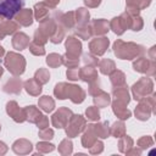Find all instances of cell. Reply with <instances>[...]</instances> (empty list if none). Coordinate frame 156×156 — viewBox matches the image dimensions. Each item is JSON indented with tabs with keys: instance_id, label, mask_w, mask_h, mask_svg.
<instances>
[{
	"instance_id": "cell-21",
	"label": "cell",
	"mask_w": 156,
	"mask_h": 156,
	"mask_svg": "<svg viewBox=\"0 0 156 156\" xmlns=\"http://www.w3.org/2000/svg\"><path fill=\"white\" fill-rule=\"evenodd\" d=\"M34 17L35 20L40 23L43 21H45L46 18H49V6L43 1V2H38L34 5Z\"/></svg>"
},
{
	"instance_id": "cell-23",
	"label": "cell",
	"mask_w": 156,
	"mask_h": 156,
	"mask_svg": "<svg viewBox=\"0 0 156 156\" xmlns=\"http://www.w3.org/2000/svg\"><path fill=\"white\" fill-rule=\"evenodd\" d=\"M74 12V20H76V27L77 26H84V24H88L89 22V11L85 9V7H79Z\"/></svg>"
},
{
	"instance_id": "cell-8",
	"label": "cell",
	"mask_w": 156,
	"mask_h": 156,
	"mask_svg": "<svg viewBox=\"0 0 156 156\" xmlns=\"http://www.w3.org/2000/svg\"><path fill=\"white\" fill-rule=\"evenodd\" d=\"M110 45V40L107 39V37L101 35V37H96L94 39L90 40L89 43V50L93 55L95 56H101L106 52L107 48Z\"/></svg>"
},
{
	"instance_id": "cell-9",
	"label": "cell",
	"mask_w": 156,
	"mask_h": 156,
	"mask_svg": "<svg viewBox=\"0 0 156 156\" xmlns=\"http://www.w3.org/2000/svg\"><path fill=\"white\" fill-rule=\"evenodd\" d=\"M66 98H68L73 104H80L85 99V91L82 87L76 84H68L67 83V93Z\"/></svg>"
},
{
	"instance_id": "cell-12",
	"label": "cell",
	"mask_w": 156,
	"mask_h": 156,
	"mask_svg": "<svg viewBox=\"0 0 156 156\" xmlns=\"http://www.w3.org/2000/svg\"><path fill=\"white\" fill-rule=\"evenodd\" d=\"M65 46H66V54L69 56L79 57V55L82 54V43L79 41V39H77L73 35L66 39Z\"/></svg>"
},
{
	"instance_id": "cell-35",
	"label": "cell",
	"mask_w": 156,
	"mask_h": 156,
	"mask_svg": "<svg viewBox=\"0 0 156 156\" xmlns=\"http://www.w3.org/2000/svg\"><path fill=\"white\" fill-rule=\"evenodd\" d=\"M34 79L38 80L41 85L43 84H46L50 80V73H49V71L46 68H39L34 73Z\"/></svg>"
},
{
	"instance_id": "cell-17",
	"label": "cell",
	"mask_w": 156,
	"mask_h": 156,
	"mask_svg": "<svg viewBox=\"0 0 156 156\" xmlns=\"http://www.w3.org/2000/svg\"><path fill=\"white\" fill-rule=\"evenodd\" d=\"M29 37L26 34V33H23V32H18V33H16L13 37H12V46H13V49H16V50H24V49H27L28 48V45H29Z\"/></svg>"
},
{
	"instance_id": "cell-29",
	"label": "cell",
	"mask_w": 156,
	"mask_h": 156,
	"mask_svg": "<svg viewBox=\"0 0 156 156\" xmlns=\"http://www.w3.org/2000/svg\"><path fill=\"white\" fill-rule=\"evenodd\" d=\"M93 128H94V132H95L98 138L105 139V138H107L110 135V127H108V122L107 121L93 124Z\"/></svg>"
},
{
	"instance_id": "cell-33",
	"label": "cell",
	"mask_w": 156,
	"mask_h": 156,
	"mask_svg": "<svg viewBox=\"0 0 156 156\" xmlns=\"http://www.w3.org/2000/svg\"><path fill=\"white\" fill-rule=\"evenodd\" d=\"M46 63L49 65V67L51 68H56L61 65H63V58H62V55L60 54H56V52H52V54H49L46 56Z\"/></svg>"
},
{
	"instance_id": "cell-2",
	"label": "cell",
	"mask_w": 156,
	"mask_h": 156,
	"mask_svg": "<svg viewBox=\"0 0 156 156\" xmlns=\"http://www.w3.org/2000/svg\"><path fill=\"white\" fill-rule=\"evenodd\" d=\"M4 65L7 68V71L13 74V76H21L24 71H26V58L24 56L10 51L6 54L5 60H4Z\"/></svg>"
},
{
	"instance_id": "cell-18",
	"label": "cell",
	"mask_w": 156,
	"mask_h": 156,
	"mask_svg": "<svg viewBox=\"0 0 156 156\" xmlns=\"http://www.w3.org/2000/svg\"><path fill=\"white\" fill-rule=\"evenodd\" d=\"M98 140V136L94 132V128H93V124H88L85 128H84V133H83V136H82V145L84 147H90L95 141Z\"/></svg>"
},
{
	"instance_id": "cell-3",
	"label": "cell",
	"mask_w": 156,
	"mask_h": 156,
	"mask_svg": "<svg viewBox=\"0 0 156 156\" xmlns=\"http://www.w3.org/2000/svg\"><path fill=\"white\" fill-rule=\"evenodd\" d=\"M24 4L26 0H0V16L5 20H12Z\"/></svg>"
},
{
	"instance_id": "cell-20",
	"label": "cell",
	"mask_w": 156,
	"mask_h": 156,
	"mask_svg": "<svg viewBox=\"0 0 156 156\" xmlns=\"http://www.w3.org/2000/svg\"><path fill=\"white\" fill-rule=\"evenodd\" d=\"M23 88L26 89V91L32 95V96H39L43 88H41V84L35 80L34 78H30V79H27L24 83H23Z\"/></svg>"
},
{
	"instance_id": "cell-56",
	"label": "cell",
	"mask_w": 156,
	"mask_h": 156,
	"mask_svg": "<svg viewBox=\"0 0 156 156\" xmlns=\"http://www.w3.org/2000/svg\"><path fill=\"white\" fill-rule=\"evenodd\" d=\"M2 73H4V68H2L1 66H0V77L2 76Z\"/></svg>"
},
{
	"instance_id": "cell-55",
	"label": "cell",
	"mask_w": 156,
	"mask_h": 156,
	"mask_svg": "<svg viewBox=\"0 0 156 156\" xmlns=\"http://www.w3.org/2000/svg\"><path fill=\"white\" fill-rule=\"evenodd\" d=\"M4 54H5V50H4V48H2L1 45H0V57H1V56H2Z\"/></svg>"
},
{
	"instance_id": "cell-37",
	"label": "cell",
	"mask_w": 156,
	"mask_h": 156,
	"mask_svg": "<svg viewBox=\"0 0 156 156\" xmlns=\"http://www.w3.org/2000/svg\"><path fill=\"white\" fill-rule=\"evenodd\" d=\"M65 34H66L65 29H63L60 24H57V28L55 29L54 34H52L49 39H50L51 43H54V44H58V43H61V41L65 39Z\"/></svg>"
},
{
	"instance_id": "cell-52",
	"label": "cell",
	"mask_w": 156,
	"mask_h": 156,
	"mask_svg": "<svg viewBox=\"0 0 156 156\" xmlns=\"http://www.w3.org/2000/svg\"><path fill=\"white\" fill-rule=\"evenodd\" d=\"M84 5L88 7H98L101 4V0H83Z\"/></svg>"
},
{
	"instance_id": "cell-4",
	"label": "cell",
	"mask_w": 156,
	"mask_h": 156,
	"mask_svg": "<svg viewBox=\"0 0 156 156\" xmlns=\"http://www.w3.org/2000/svg\"><path fill=\"white\" fill-rule=\"evenodd\" d=\"M85 127H87V121L82 115H72L67 126L65 127L66 134L69 138H74L79 133H82Z\"/></svg>"
},
{
	"instance_id": "cell-43",
	"label": "cell",
	"mask_w": 156,
	"mask_h": 156,
	"mask_svg": "<svg viewBox=\"0 0 156 156\" xmlns=\"http://www.w3.org/2000/svg\"><path fill=\"white\" fill-rule=\"evenodd\" d=\"M28 48H29V51H30L33 55H35V56H43V55H45L44 45H39V44L32 41V43H29Z\"/></svg>"
},
{
	"instance_id": "cell-11",
	"label": "cell",
	"mask_w": 156,
	"mask_h": 156,
	"mask_svg": "<svg viewBox=\"0 0 156 156\" xmlns=\"http://www.w3.org/2000/svg\"><path fill=\"white\" fill-rule=\"evenodd\" d=\"M89 26H90V29H91L93 35H96V37L105 35L110 30V23L106 20H104V18L93 20L89 23Z\"/></svg>"
},
{
	"instance_id": "cell-5",
	"label": "cell",
	"mask_w": 156,
	"mask_h": 156,
	"mask_svg": "<svg viewBox=\"0 0 156 156\" xmlns=\"http://www.w3.org/2000/svg\"><path fill=\"white\" fill-rule=\"evenodd\" d=\"M132 17H133V16L128 15L127 12H124V13H122L121 16L112 18L111 22H108V23H110V29H112L113 33H116L117 35L123 34L127 28H130Z\"/></svg>"
},
{
	"instance_id": "cell-38",
	"label": "cell",
	"mask_w": 156,
	"mask_h": 156,
	"mask_svg": "<svg viewBox=\"0 0 156 156\" xmlns=\"http://www.w3.org/2000/svg\"><path fill=\"white\" fill-rule=\"evenodd\" d=\"M85 116L89 121H99L100 119V112H99V107L96 106H90L85 110Z\"/></svg>"
},
{
	"instance_id": "cell-50",
	"label": "cell",
	"mask_w": 156,
	"mask_h": 156,
	"mask_svg": "<svg viewBox=\"0 0 156 156\" xmlns=\"http://www.w3.org/2000/svg\"><path fill=\"white\" fill-rule=\"evenodd\" d=\"M102 150H104V144H102V141H100V140H96V141L89 147V151H90L91 154H100Z\"/></svg>"
},
{
	"instance_id": "cell-10",
	"label": "cell",
	"mask_w": 156,
	"mask_h": 156,
	"mask_svg": "<svg viewBox=\"0 0 156 156\" xmlns=\"http://www.w3.org/2000/svg\"><path fill=\"white\" fill-rule=\"evenodd\" d=\"M6 112L17 123H22L26 121L24 108H20V106L17 105L16 101H9L6 104Z\"/></svg>"
},
{
	"instance_id": "cell-36",
	"label": "cell",
	"mask_w": 156,
	"mask_h": 156,
	"mask_svg": "<svg viewBox=\"0 0 156 156\" xmlns=\"http://www.w3.org/2000/svg\"><path fill=\"white\" fill-rule=\"evenodd\" d=\"M66 93H67V83L65 82H61V83H57L54 88V95L60 99V100H65L67 99L66 98Z\"/></svg>"
},
{
	"instance_id": "cell-24",
	"label": "cell",
	"mask_w": 156,
	"mask_h": 156,
	"mask_svg": "<svg viewBox=\"0 0 156 156\" xmlns=\"http://www.w3.org/2000/svg\"><path fill=\"white\" fill-rule=\"evenodd\" d=\"M93 101H94V105H95L96 107H99V108L107 107V105H110V102H111V96H110V94H107L106 91L100 90L96 95H94Z\"/></svg>"
},
{
	"instance_id": "cell-27",
	"label": "cell",
	"mask_w": 156,
	"mask_h": 156,
	"mask_svg": "<svg viewBox=\"0 0 156 156\" xmlns=\"http://www.w3.org/2000/svg\"><path fill=\"white\" fill-rule=\"evenodd\" d=\"M38 105H39V108H41L44 112H51L55 108V101H54V99L51 96H48V95H44V96L39 98Z\"/></svg>"
},
{
	"instance_id": "cell-40",
	"label": "cell",
	"mask_w": 156,
	"mask_h": 156,
	"mask_svg": "<svg viewBox=\"0 0 156 156\" xmlns=\"http://www.w3.org/2000/svg\"><path fill=\"white\" fill-rule=\"evenodd\" d=\"M133 145V140L128 136V135H123L121 136V140L118 143V147H119V151L121 152H127L128 149Z\"/></svg>"
},
{
	"instance_id": "cell-34",
	"label": "cell",
	"mask_w": 156,
	"mask_h": 156,
	"mask_svg": "<svg viewBox=\"0 0 156 156\" xmlns=\"http://www.w3.org/2000/svg\"><path fill=\"white\" fill-rule=\"evenodd\" d=\"M126 133V127H124V123L123 121H117L112 124V127L110 128V134H112L113 136L116 138H121Z\"/></svg>"
},
{
	"instance_id": "cell-22",
	"label": "cell",
	"mask_w": 156,
	"mask_h": 156,
	"mask_svg": "<svg viewBox=\"0 0 156 156\" xmlns=\"http://www.w3.org/2000/svg\"><path fill=\"white\" fill-rule=\"evenodd\" d=\"M112 111L119 119H128L130 117V115H132V112L126 107V105L119 104V102H117L115 100L112 102Z\"/></svg>"
},
{
	"instance_id": "cell-45",
	"label": "cell",
	"mask_w": 156,
	"mask_h": 156,
	"mask_svg": "<svg viewBox=\"0 0 156 156\" xmlns=\"http://www.w3.org/2000/svg\"><path fill=\"white\" fill-rule=\"evenodd\" d=\"M98 56H95V55H93L91 52L90 54H84L83 55V58H82V61H83V63L85 65V66H96L98 65V58H96Z\"/></svg>"
},
{
	"instance_id": "cell-25",
	"label": "cell",
	"mask_w": 156,
	"mask_h": 156,
	"mask_svg": "<svg viewBox=\"0 0 156 156\" xmlns=\"http://www.w3.org/2000/svg\"><path fill=\"white\" fill-rule=\"evenodd\" d=\"M133 68L139 73H146L149 68H154V62L147 61L145 57H139L136 61L133 62Z\"/></svg>"
},
{
	"instance_id": "cell-51",
	"label": "cell",
	"mask_w": 156,
	"mask_h": 156,
	"mask_svg": "<svg viewBox=\"0 0 156 156\" xmlns=\"http://www.w3.org/2000/svg\"><path fill=\"white\" fill-rule=\"evenodd\" d=\"M35 124L38 126V128H39V129H44V128H48V127H49V118H48L46 116L41 115V117L39 118V121H38Z\"/></svg>"
},
{
	"instance_id": "cell-13",
	"label": "cell",
	"mask_w": 156,
	"mask_h": 156,
	"mask_svg": "<svg viewBox=\"0 0 156 156\" xmlns=\"http://www.w3.org/2000/svg\"><path fill=\"white\" fill-rule=\"evenodd\" d=\"M22 85H23L22 80H21L17 76H15V77L10 78V79L4 84L2 90H4L6 94L18 95V94L21 93V90H22Z\"/></svg>"
},
{
	"instance_id": "cell-48",
	"label": "cell",
	"mask_w": 156,
	"mask_h": 156,
	"mask_svg": "<svg viewBox=\"0 0 156 156\" xmlns=\"http://www.w3.org/2000/svg\"><path fill=\"white\" fill-rule=\"evenodd\" d=\"M66 76L69 80H78L79 79V68L74 67V68H67L66 71Z\"/></svg>"
},
{
	"instance_id": "cell-44",
	"label": "cell",
	"mask_w": 156,
	"mask_h": 156,
	"mask_svg": "<svg viewBox=\"0 0 156 156\" xmlns=\"http://www.w3.org/2000/svg\"><path fill=\"white\" fill-rule=\"evenodd\" d=\"M37 149H38L39 152L46 154V152H51V151L55 149V145H54V144H50V143H48V141L44 140V141H40V143L37 144Z\"/></svg>"
},
{
	"instance_id": "cell-14",
	"label": "cell",
	"mask_w": 156,
	"mask_h": 156,
	"mask_svg": "<svg viewBox=\"0 0 156 156\" xmlns=\"http://www.w3.org/2000/svg\"><path fill=\"white\" fill-rule=\"evenodd\" d=\"M15 21L22 27H29L33 23V10L22 9L15 15Z\"/></svg>"
},
{
	"instance_id": "cell-57",
	"label": "cell",
	"mask_w": 156,
	"mask_h": 156,
	"mask_svg": "<svg viewBox=\"0 0 156 156\" xmlns=\"http://www.w3.org/2000/svg\"><path fill=\"white\" fill-rule=\"evenodd\" d=\"M1 39H4V37H1V35H0V40H1Z\"/></svg>"
},
{
	"instance_id": "cell-31",
	"label": "cell",
	"mask_w": 156,
	"mask_h": 156,
	"mask_svg": "<svg viewBox=\"0 0 156 156\" xmlns=\"http://www.w3.org/2000/svg\"><path fill=\"white\" fill-rule=\"evenodd\" d=\"M98 66H99V69L102 74H110L116 69L115 62L110 58H102L100 62H98Z\"/></svg>"
},
{
	"instance_id": "cell-16",
	"label": "cell",
	"mask_w": 156,
	"mask_h": 156,
	"mask_svg": "<svg viewBox=\"0 0 156 156\" xmlns=\"http://www.w3.org/2000/svg\"><path fill=\"white\" fill-rule=\"evenodd\" d=\"M79 79L88 84L93 83L99 79L98 71L94 68V66H84L83 68H79Z\"/></svg>"
},
{
	"instance_id": "cell-26",
	"label": "cell",
	"mask_w": 156,
	"mask_h": 156,
	"mask_svg": "<svg viewBox=\"0 0 156 156\" xmlns=\"http://www.w3.org/2000/svg\"><path fill=\"white\" fill-rule=\"evenodd\" d=\"M24 113H26V121H29L30 123H37L41 117L40 110L33 105L24 107Z\"/></svg>"
},
{
	"instance_id": "cell-30",
	"label": "cell",
	"mask_w": 156,
	"mask_h": 156,
	"mask_svg": "<svg viewBox=\"0 0 156 156\" xmlns=\"http://www.w3.org/2000/svg\"><path fill=\"white\" fill-rule=\"evenodd\" d=\"M74 29V33L79 38V39H83V40H88L93 37V33H91V29H90V26L89 24H84V26H77L73 28Z\"/></svg>"
},
{
	"instance_id": "cell-46",
	"label": "cell",
	"mask_w": 156,
	"mask_h": 156,
	"mask_svg": "<svg viewBox=\"0 0 156 156\" xmlns=\"http://www.w3.org/2000/svg\"><path fill=\"white\" fill-rule=\"evenodd\" d=\"M143 28V20L140 16H133L132 17V23H130V29L134 32H139Z\"/></svg>"
},
{
	"instance_id": "cell-28",
	"label": "cell",
	"mask_w": 156,
	"mask_h": 156,
	"mask_svg": "<svg viewBox=\"0 0 156 156\" xmlns=\"http://www.w3.org/2000/svg\"><path fill=\"white\" fill-rule=\"evenodd\" d=\"M150 107L146 105V102L144 100H140V104L135 107V116L140 121H146L150 116Z\"/></svg>"
},
{
	"instance_id": "cell-42",
	"label": "cell",
	"mask_w": 156,
	"mask_h": 156,
	"mask_svg": "<svg viewBox=\"0 0 156 156\" xmlns=\"http://www.w3.org/2000/svg\"><path fill=\"white\" fill-rule=\"evenodd\" d=\"M150 2L151 0H127V6L138 9L140 11L141 9H145L146 6H149Z\"/></svg>"
},
{
	"instance_id": "cell-19",
	"label": "cell",
	"mask_w": 156,
	"mask_h": 156,
	"mask_svg": "<svg viewBox=\"0 0 156 156\" xmlns=\"http://www.w3.org/2000/svg\"><path fill=\"white\" fill-rule=\"evenodd\" d=\"M32 143L27 139H18L12 144V150L18 155H26L32 151Z\"/></svg>"
},
{
	"instance_id": "cell-47",
	"label": "cell",
	"mask_w": 156,
	"mask_h": 156,
	"mask_svg": "<svg viewBox=\"0 0 156 156\" xmlns=\"http://www.w3.org/2000/svg\"><path fill=\"white\" fill-rule=\"evenodd\" d=\"M39 138L43 139V140H50V139L54 138V130L50 129L49 127L44 128V129H40L39 130Z\"/></svg>"
},
{
	"instance_id": "cell-58",
	"label": "cell",
	"mask_w": 156,
	"mask_h": 156,
	"mask_svg": "<svg viewBox=\"0 0 156 156\" xmlns=\"http://www.w3.org/2000/svg\"><path fill=\"white\" fill-rule=\"evenodd\" d=\"M0 130H1V126H0Z\"/></svg>"
},
{
	"instance_id": "cell-15",
	"label": "cell",
	"mask_w": 156,
	"mask_h": 156,
	"mask_svg": "<svg viewBox=\"0 0 156 156\" xmlns=\"http://www.w3.org/2000/svg\"><path fill=\"white\" fill-rule=\"evenodd\" d=\"M128 87L126 84L121 85V87H116L113 88L112 90V96L115 98V101L119 102V104H123V105H128L129 101H130V98H129V93H128Z\"/></svg>"
},
{
	"instance_id": "cell-53",
	"label": "cell",
	"mask_w": 156,
	"mask_h": 156,
	"mask_svg": "<svg viewBox=\"0 0 156 156\" xmlns=\"http://www.w3.org/2000/svg\"><path fill=\"white\" fill-rule=\"evenodd\" d=\"M44 2L49 6V9H55L60 4V0H44Z\"/></svg>"
},
{
	"instance_id": "cell-39",
	"label": "cell",
	"mask_w": 156,
	"mask_h": 156,
	"mask_svg": "<svg viewBox=\"0 0 156 156\" xmlns=\"http://www.w3.org/2000/svg\"><path fill=\"white\" fill-rule=\"evenodd\" d=\"M72 141L68 139H63L61 141V144L58 145V152L61 155H69L72 154Z\"/></svg>"
},
{
	"instance_id": "cell-54",
	"label": "cell",
	"mask_w": 156,
	"mask_h": 156,
	"mask_svg": "<svg viewBox=\"0 0 156 156\" xmlns=\"http://www.w3.org/2000/svg\"><path fill=\"white\" fill-rule=\"evenodd\" d=\"M7 152V145L4 141H0V155H5Z\"/></svg>"
},
{
	"instance_id": "cell-1",
	"label": "cell",
	"mask_w": 156,
	"mask_h": 156,
	"mask_svg": "<svg viewBox=\"0 0 156 156\" xmlns=\"http://www.w3.org/2000/svg\"><path fill=\"white\" fill-rule=\"evenodd\" d=\"M144 52L145 48L135 43H126L121 39L113 43V54L121 60H133L136 56H141Z\"/></svg>"
},
{
	"instance_id": "cell-49",
	"label": "cell",
	"mask_w": 156,
	"mask_h": 156,
	"mask_svg": "<svg viewBox=\"0 0 156 156\" xmlns=\"http://www.w3.org/2000/svg\"><path fill=\"white\" fill-rule=\"evenodd\" d=\"M101 89H100V80L98 79V80H95V82H93V83H89V89H88V93L90 94V95H96L99 91H100Z\"/></svg>"
},
{
	"instance_id": "cell-7",
	"label": "cell",
	"mask_w": 156,
	"mask_h": 156,
	"mask_svg": "<svg viewBox=\"0 0 156 156\" xmlns=\"http://www.w3.org/2000/svg\"><path fill=\"white\" fill-rule=\"evenodd\" d=\"M73 115V112L68 108V107H60L51 117V123L55 128H65L71 118V116Z\"/></svg>"
},
{
	"instance_id": "cell-41",
	"label": "cell",
	"mask_w": 156,
	"mask_h": 156,
	"mask_svg": "<svg viewBox=\"0 0 156 156\" xmlns=\"http://www.w3.org/2000/svg\"><path fill=\"white\" fill-rule=\"evenodd\" d=\"M62 58H63V65H66L67 68H74V67H78L79 65V57H73L65 54L62 55Z\"/></svg>"
},
{
	"instance_id": "cell-6",
	"label": "cell",
	"mask_w": 156,
	"mask_h": 156,
	"mask_svg": "<svg viewBox=\"0 0 156 156\" xmlns=\"http://www.w3.org/2000/svg\"><path fill=\"white\" fill-rule=\"evenodd\" d=\"M152 90V82L149 78H141L139 79L132 88L133 96L135 100L140 101L143 98H146V95Z\"/></svg>"
},
{
	"instance_id": "cell-32",
	"label": "cell",
	"mask_w": 156,
	"mask_h": 156,
	"mask_svg": "<svg viewBox=\"0 0 156 156\" xmlns=\"http://www.w3.org/2000/svg\"><path fill=\"white\" fill-rule=\"evenodd\" d=\"M110 80H111V84L113 88L121 87V85L126 84V76L122 71L115 69L112 73H110Z\"/></svg>"
}]
</instances>
